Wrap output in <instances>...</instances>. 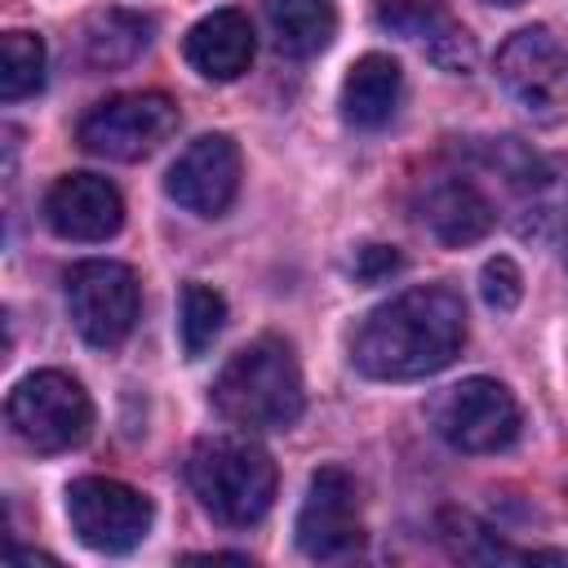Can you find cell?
Returning a JSON list of instances; mask_svg holds the SVG:
<instances>
[{
  "mask_svg": "<svg viewBox=\"0 0 568 568\" xmlns=\"http://www.w3.org/2000/svg\"><path fill=\"white\" fill-rule=\"evenodd\" d=\"M466 342V306L444 284L408 288L364 315L351 337V364L377 382H417L448 368Z\"/></svg>",
  "mask_w": 568,
  "mask_h": 568,
  "instance_id": "6da1fadb",
  "label": "cell"
},
{
  "mask_svg": "<svg viewBox=\"0 0 568 568\" xmlns=\"http://www.w3.org/2000/svg\"><path fill=\"white\" fill-rule=\"evenodd\" d=\"M302 404V368L284 337L240 346L213 382V408L240 430H288Z\"/></svg>",
  "mask_w": 568,
  "mask_h": 568,
  "instance_id": "7a4b0ae2",
  "label": "cell"
},
{
  "mask_svg": "<svg viewBox=\"0 0 568 568\" xmlns=\"http://www.w3.org/2000/svg\"><path fill=\"white\" fill-rule=\"evenodd\" d=\"M186 484L222 524H257L275 501V462L248 435H209L186 457Z\"/></svg>",
  "mask_w": 568,
  "mask_h": 568,
  "instance_id": "3957f363",
  "label": "cell"
},
{
  "mask_svg": "<svg viewBox=\"0 0 568 568\" xmlns=\"http://www.w3.org/2000/svg\"><path fill=\"white\" fill-rule=\"evenodd\" d=\"M4 417H9L13 435L36 453L80 448L93 430V404H89L84 386L71 373H58V368L27 373L9 390Z\"/></svg>",
  "mask_w": 568,
  "mask_h": 568,
  "instance_id": "277c9868",
  "label": "cell"
},
{
  "mask_svg": "<svg viewBox=\"0 0 568 568\" xmlns=\"http://www.w3.org/2000/svg\"><path fill=\"white\" fill-rule=\"evenodd\" d=\"M497 80L528 120L559 124L568 115V49L546 27H524L497 49Z\"/></svg>",
  "mask_w": 568,
  "mask_h": 568,
  "instance_id": "5b68a950",
  "label": "cell"
},
{
  "mask_svg": "<svg viewBox=\"0 0 568 568\" xmlns=\"http://www.w3.org/2000/svg\"><path fill=\"white\" fill-rule=\"evenodd\" d=\"M138 306H142V288L124 262L93 257L67 271V311H71L75 333L89 346L98 351L120 346L138 324Z\"/></svg>",
  "mask_w": 568,
  "mask_h": 568,
  "instance_id": "8992f818",
  "label": "cell"
},
{
  "mask_svg": "<svg viewBox=\"0 0 568 568\" xmlns=\"http://www.w3.org/2000/svg\"><path fill=\"white\" fill-rule=\"evenodd\" d=\"M430 426L457 453H501L519 435V404L497 377H466L430 404Z\"/></svg>",
  "mask_w": 568,
  "mask_h": 568,
  "instance_id": "52a82bcc",
  "label": "cell"
},
{
  "mask_svg": "<svg viewBox=\"0 0 568 568\" xmlns=\"http://www.w3.org/2000/svg\"><path fill=\"white\" fill-rule=\"evenodd\" d=\"M178 129V106L164 93H115L80 120V146L102 160H146Z\"/></svg>",
  "mask_w": 568,
  "mask_h": 568,
  "instance_id": "ba28073f",
  "label": "cell"
},
{
  "mask_svg": "<svg viewBox=\"0 0 568 568\" xmlns=\"http://www.w3.org/2000/svg\"><path fill=\"white\" fill-rule=\"evenodd\" d=\"M67 519H71V532L98 550V555H124L133 550L146 532H151V497L120 484V479H106V475H84L67 488Z\"/></svg>",
  "mask_w": 568,
  "mask_h": 568,
  "instance_id": "9c48e42d",
  "label": "cell"
},
{
  "mask_svg": "<svg viewBox=\"0 0 568 568\" xmlns=\"http://www.w3.org/2000/svg\"><path fill=\"white\" fill-rule=\"evenodd\" d=\"M297 550L320 564H342L364 550V524L355 515V479L342 466L311 475L297 510Z\"/></svg>",
  "mask_w": 568,
  "mask_h": 568,
  "instance_id": "30bf717a",
  "label": "cell"
},
{
  "mask_svg": "<svg viewBox=\"0 0 568 568\" xmlns=\"http://www.w3.org/2000/svg\"><path fill=\"white\" fill-rule=\"evenodd\" d=\"M164 191L195 217H222L240 191V146L226 133L195 138L169 169Z\"/></svg>",
  "mask_w": 568,
  "mask_h": 568,
  "instance_id": "8fae6325",
  "label": "cell"
},
{
  "mask_svg": "<svg viewBox=\"0 0 568 568\" xmlns=\"http://www.w3.org/2000/svg\"><path fill=\"white\" fill-rule=\"evenodd\" d=\"M44 222L62 240L98 244V240H111L124 226V200L98 173H67L44 195Z\"/></svg>",
  "mask_w": 568,
  "mask_h": 568,
  "instance_id": "7c38bea8",
  "label": "cell"
},
{
  "mask_svg": "<svg viewBox=\"0 0 568 568\" xmlns=\"http://www.w3.org/2000/svg\"><path fill=\"white\" fill-rule=\"evenodd\" d=\"M417 217L448 248L475 244V240H484L497 226L493 200L466 173H435V178H426L417 186Z\"/></svg>",
  "mask_w": 568,
  "mask_h": 568,
  "instance_id": "4fadbf2b",
  "label": "cell"
},
{
  "mask_svg": "<svg viewBox=\"0 0 568 568\" xmlns=\"http://www.w3.org/2000/svg\"><path fill=\"white\" fill-rule=\"evenodd\" d=\"M377 22L417 44L439 71L466 75L475 67V40L470 31L439 4V0H386L377 9Z\"/></svg>",
  "mask_w": 568,
  "mask_h": 568,
  "instance_id": "5bb4252c",
  "label": "cell"
},
{
  "mask_svg": "<svg viewBox=\"0 0 568 568\" xmlns=\"http://www.w3.org/2000/svg\"><path fill=\"white\" fill-rule=\"evenodd\" d=\"M253 49H257L253 44V27H248V18L240 9H213V13H204L186 31V40H182L186 62L204 80H217V84L240 80L248 71V62H253Z\"/></svg>",
  "mask_w": 568,
  "mask_h": 568,
  "instance_id": "9a60e30c",
  "label": "cell"
},
{
  "mask_svg": "<svg viewBox=\"0 0 568 568\" xmlns=\"http://www.w3.org/2000/svg\"><path fill=\"white\" fill-rule=\"evenodd\" d=\"M515 231L524 240H550L568 226V160L532 155V164L510 182Z\"/></svg>",
  "mask_w": 568,
  "mask_h": 568,
  "instance_id": "2e32d148",
  "label": "cell"
},
{
  "mask_svg": "<svg viewBox=\"0 0 568 568\" xmlns=\"http://www.w3.org/2000/svg\"><path fill=\"white\" fill-rule=\"evenodd\" d=\"M404 93V71L390 53H364L342 80V115L355 129H382Z\"/></svg>",
  "mask_w": 568,
  "mask_h": 568,
  "instance_id": "e0dca14e",
  "label": "cell"
},
{
  "mask_svg": "<svg viewBox=\"0 0 568 568\" xmlns=\"http://www.w3.org/2000/svg\"><path fill=\"white\" fill-rule=\"evenodd\" d=\"M266 22L284 53L311 58L337 36V0H266Z\"/></svg>",
  "mask_w": 568,
  "mask_h": 568,
  "instance_id": "ac0fdd59",
  "label": "cell"
},
{
  "mask_svg": "<svg viewBox=\"0 0 568 568\" xmlns=\"http://www.w3.org/2000/svg\"><path fill=\"white\" fill-rule=\"evenodd\" d=\"M80 44L89 67H124L151 44V18L133 9H98L84 18Z\"/></svg>",
  "mask_w": 568,
  "mask_h": 568,
  "instance_id": "d6986e66",
  "label": "cell"
},
{
  "mask_svg": "<svg viewBox=\"0 0 568 568\" xmlns=\"http://www.w3.org/2000/svg\"><path fill=\"white\" fill-rule=\"evenodd\" d=\"M44 84V40L31 31H4L0 40V98L18 102Z\"/></svg>",
  "mask_w": 568,
  "mask_h": 568,
  "instance_id": "ffe728a7",
  "label": "cell"
},
{
  "mask_svg": "<svg viewBox=\"0 0 568 568\" xmlns=\"http://www.w3.org/2000/svg\"><path fill=\"white\" fill-rule=\"evenodd\" d=\"M226 324V302L217 288L209 284H186L182 288V306H178V333H182V351L195 359L213 346V337Z\"/></svg>",
  "mask_w": 568,
  "mask_h": 568,
  "instance_id": "44dd1931",
  "label": "cell"
},
{
  "mask_svg": "<svg viewBox=\"0 0 568 568\" xmlns=\"http://www.w3.org/2000/svg\"><path fill=\"white\" fill-rule=\"evenodd\" d=\"M479 293L493 311H515L519 297H524V275L510 257H488L484 271H479Z\"/></svg>",
  "mask_w": 568,
  "mask_h": 568,
  "instance_id": "7402d4cb",
  "label": "cell"
},
{
  "mask_svg": "<svg viewBox=\"0 0 568 568\" xmlns=\"http://www.w3.org/2000/svg\"><path fill=\"white\" fill-rule=\"evenodd\" d=\"M390 271H399V253L386 248V244H364V248L355 253V262H351V275L364 280V284H373V280H382V275H390Z\"/></svg>",
  "mask_w": 568,
  "mask_h": 568,
  "instance_id": "603a6c76",
  "label": "cell"
},
{
  "mask_svg": "<svg viewBox=\"0 0 568 568\" xmlns=\"http://www.w3.org/2000/svg\"><path fill=\"white\" fill-rule=\"evenodd\" d=\"M488 4H524V0H488Z\"/></svg>",
  "mask_w": 568,
  "mask_h": 568,
  "instance_id": "cb8c5ba5",
  "label": "cell"
},
{
  "mask_svg": "<svg viewBox=\"0 0 568 568\" xmlns=\"http://www.w3.org/2000/svg\"><path fill=\"white\" fill-rule=\"evenodd\" d=\"M564 253H568V248H564Z\"/></svg>",
  "mask_w": 568,
  "mask_h": 568,
  "instance_id": "d4e9b609",
  "label": "cell"
}]
</instances>
